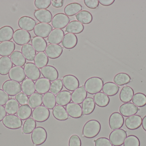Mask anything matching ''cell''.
I'll return each mask as SVG.
<instances>
[{"mask_svg": "<svg viewBox=\"0 0 146 146\" xmlns=\"http://www.w3.org/2000/svg\"><path fill=\"white\" fill-rule=\"evenodd\" d=\"M101 129V124L98 121L96 120H89L83 127L82 134L86 138L92 139L99 134Z\"/></svg>", "mask_w": 146, "mask_h": 146, "instance_id": "obj_1", "label": "cell"}, {"mask_svg": "<svg viewBox=\"0 0 146 146\" xmlns=\"http://www.w3.org/2000/svg\"><path fill=\"white\" fill-rule=\"evenodd\" d=\"M104 85V81L101 78L92 77L86 81L84 87L88 93L94 95L101 92Z\"/></svg>", "mask_w": 146, "mask_h": 146, "instance_id": "obj_2", "label": "cell"}, {"mask_svg": "<svg viewBox=\"0 0 146 146\" xmlns=\"http://www.w3.org/2000/svg\"><path fill=\"white\" fill-rule=\"evenodd\" d=\"M48 134L46 129L42 127H36L32 133L31 140L35 146H39L46 141Z\"/></svg>", "mask_w": 146, "mask_h": 146, "instance_id": "obj_3", "label": "cell"}, {"mask_svg": "<svg viewBox=\"0 0 146 146\" xmlns=\"http://www.w3.org/2000/svg\"><path fill=\"white\" fill-rule=\"evenodd\" d=\"M3 90L9 96H16L22 91L21 85L19 82L8 80L6 81L2 85Z\"/></svg>", "mask_w": 146, "mask_h": 146, "instance_id": "obj_4", "label": "cell"}, {"mask_svg": "<svg viewBox=\"0 0 146 146\" xmlns=\"http://www.w3.org/2000/svg\"><path fill=\"white\" fill-rule=\"evenodd\" d=\"M127 137L126 131L119 129L114 130L111 133L109 136V139L112 145L121 146L123 145Z\"/></svg>", "mask_w": 146, "mask_h": 146, "instance_id": "obj_5", "label": "cell"}, {"mask_svg": "<svg viewBox=\"0 0 146 146\" xmlns=\"http://www.w3.org/2000/svg\"><path fill=\"white\" fill-rule=\"evenodd\" d=\"M50 116V111L44 105H41L33 110L32 114L33 118L36 122H44L47 121Z\"/></svg>", "mask_w": 146, "mask_h": 146, "instance_id": "obj_6", "label": "cell"}, {"mask_svg": "<svg viewBox=\"0 0 146 146\" xmlns=\"http://www.w3.org/2000/svg\"><path fill=\"white\" fill-rule=\"evenodd\" d=\"M14 42L19 45L28 44L31 40V36L29 32L19 29L15 31L13 36Z\"/></svg>", "mask_w": 146, "mask_h": 146, "instance_id": "obj_7", "label": "cell"}, {"mask_svg": "<svg viewBox=\"0 0 146 146\" xmlns=\"http://www.w3.org/2000/svg\"><path fill=\"white\" fill-rule=\"evenodd\" d=\"M3 125L10 129H17L21 128L23 125L22 120L15 115H9L4 117L2 121Z\"/></svg>", "mask_w": 146, "mask_h": 146, "instance_id": "obj_8", "label": "cell"}, {"mask_svg": "<svg viewBox=\"0 0 146 146\" xmlns=\"http://www.w3.org/2000/svg\"><path fill=\"white\" fill-rule=\"evenodd\" d=\"M24 69L26 76L33 81L37 80L41 76V72L39 68L33 63H27L24 66Z\"/></svg>", "mask_w": 146, "mask_h": 146, "instance_id": "obj_9", "label": "cell"}, {"mask_svg": "<svg viewBox=\"0 0 146 146\" xmlns=\"http://www.w3.org/2000/svg\"><path fill=\"white\" fill-rule=\"evenodd\" d=\"M70 21V18L65 14L59 13L53 17L51 24L53 27L55 29H63L66 27Z\"/></svg>", "mask_w": 146, "mask_h": 146, "instance_id": "obj_10", "label": "cell"}, {"mask_svg": "<svg viewBox=\"0 0 146 146\" xmlns=\"http://www.w3.org/2000/svg\"><path fill=\"white\" fill-rule=\"evenodd\" d=\"M53 30V27L50 24L38 23L36 24L34 30V34L37 37L46 38Z\"/></svg>", "mask_w": 146, "mask_h": 146, "instance_id": "obj_11", "label": "cell"}, {"mask_svg": "<svg viewBox=\"0 0 146 146\" xmlns=\"http://www.w3.org/2000/svg\"><path fill=\"white\" fill-rule=\"evenodd\" d=\"M63 85L66 89L70 91H74L80 86L78 79L72 75H67L62 78Z\"/></svg>", "mask_w": 146, "mask_h": 146, "instance_id": "obj_12", "label": "cell"}, {"mask_svg": "<svg viewBox=\"0 0 146 146\" xmlns=\"http://www.w3.org/2000/svg\"><path fill=\"white\" fill-rule=\"evenodd\" d=\"M9 77L11 80L20 83L25 79L26 76L23 67L14 66L9 71Z\"/></svg>", "mask_w": 146, "mask_h": 146, "instance_id": "obj_13", "label": "cell"}, {"mask_svg": "<svg viewBox=\"0 0 146 146\" xmlns=\"http://www.w3.org/2000/svg\"><path fill=\"white\" fill-rule=\"evenodd\" d=\"M124 122V118L119 112H114L111 114L109 118V126L112 130L121 128L123 126Z\"/></svg>", "mask_w": 146, "mask_h": 146, "instance_id": "obj_14", "label": "cell"}, {"mask_svg": "<svg viewBox=\"0 0 146 146\" xmlns=\"http://www.w3.org/2000/svg\"><path fill=\"white\" fill-rule=\"evenodd\" d=\"M36 25V21L31 17L23 16L18 21V25L22 30L27 31H31L34 30Z\"/></svg>", "mask_w": 146, "mask_h": 146, "instance_id": "obj_15", "label": "cell"}, {"mask_svg": "<svg viewBox=\"0 0 146 146\" xmlns=\"http://www.w3.org/2000/svg\"><path fill=\"white\" fill-rule=\"evenodd\" d=\"M40 72L44 78L50 81L53 82L59 78L58 70L55 67L50 65H47L41 69Z\"/></svg>", "mask_w": 146, "mask_h": 146, "instance_id": "obj_16", "label": "cell"}, {"mask_svg": "<svg viewBox=\"0 0 146 146\" xmlns=\"http://www.w3.org/2000/svg\"><path fill=\"white\" fill-rule=\"evenodd\" d=\"M35 18L41 23H50L52 21L53 15L51 12L47 9H37L34 13Z\"/></svg>", "mask_w": 146, "mask_h": 146, "instance_id": "obj_17", "label": "cell"}, {"mask_svg": "<svg viewBox=\"0 0 146 146\" xmlns=\"http://www.w3.org/2000/svg\"><path fill=\"white\" fill-rule=\"evenodd\" d=\"M45 54L51 59L59 58L63 52V48L60 45L49 44L45 49Z\"/></svg>", "mask_w": 146, "mask_h": 146, "instance_id": "obj_18", "label": "cell"}, {"mask_svg": "<svg viewBox=\"0 0 146 146\" xmlns=\"http://www.w3.org/2000/svg\"><path fill=\"white\" fill-rule=\"evenodd\" d=\"M142 118L139 115L129 117L125 121L126 127L129 130H134L140 127L142 125Z\"/></svg>", "mask_w": 146, "mask_h": 146, "instance_id": "obj_19", "label": "cell"}, {"mask_svg": "<svg viewBox=\"0 0 146 146\" xmlns=\"http://www.w3.org/2000/svg\"><path fill=\"white\" fill-rule=\"evenodd\" d=\"M139 109L135 105L131 103H125L121 105L119 111L122 115L129 117L137 114Z\"/></svg>", "mask_w": 146, "mask_h": 146, "instance_id": "obj_20", "label": "cell"}, {"mask_svg": "<svg viewBox=\"0 0 146 146\" xmlns=\"http://www.w3.org/2000/svg\"><path fill=\"white\" fill-rule=\"evenodd\" d=\"M87 92L83 86L80 87L72 93V100L73 103L81 104L87 97Z\"/></svg>", "mask_w": 146, "mask_h": 146, "instance_id": "obj_21", "label": "cell"}, {"mask_svg": "<svg viewBox=\"0 0 146 146\" xmlns=\"http://www.w3.org/2000/svg\"><path fill=\"white\" fill-rule=\"evenodd\" d=\"M50 81L44 78H39L35 83L36 91L41 94H44L50 90Z\"/></svg>", "mask_w": 146, "mask_h": 146, "instance_id": "obj_22", "label": "cell"}, {"mask_svg": "<svg viewBox=\"0 0 146 146\" xmlns=\"http://www.w3.org/2000/svg\"><path fill=\"white\" fill-rule=\"evenodd\" d=\"M64 35L65 33L62 29H53L48 37L47 40L50 44L59 45L62 41Z\"/></svg>", "mask_w": 146, "mask_h": 146, "instance_id": "obj_23", "label": "cell"}, {"mask_svg": "<svg viewBox=\"0 0 146 146\" xmlns=\"http://www.w3.org/2000/svg\"><path fill=\"white\" fill-rule=\"evenodd\" d=\"M78 43V38L75 34L67 33L64 35L62 45L65 49H72L76 47Z\"/></svg>", "mask_w": 146, "mask_h": 146, "instance_id": "obj_24", "label": "cell"}, {"mask_svg": "<svg viewBox=\"0 0 146 146\" xmlns=\"http://www.w3.org/2000/svg\"><path fill=\"white\" fill-rule=\"evenodd\" d=\"M66 109L68 115L73 118H80L82 116L81 106L78 104L69 103L66 106Z\"/></svg>", "mask_w": 146, "mask_h": 146, "instance_id": "obj_25", "label": "cell"}, {"mask_svg": "<svg viewBox=\"0 0 146 146\" xmlns=\"http://www.w3.org/2000/svg\"><path fill=\"white\" fill-rule=\"evenodd\" d=\"M15 44L12 41H6L0 43V56L8 57L14 51Z\"/></svg>", "mask_w": 146, "mask_h": 146, "instance_id": "obj_26", "label": "cell"}, {"mask_svg": "<svg viewBox=\"0 0 146 146\" xmlns=\"http://www.w3.org/2000/svg\"><path fill=\"white\" fill-rule=\"evenodd\" d=\"M13 63L10 57H2L0 58V75H6L13 68Z\"/></svg>", "mask_w": 146, "mask_h": 146, "instance_id": "obj_27", "label": "cell"}, {"mask_svg": "<svg viewBox=\"0 0 146 146\" xmlns=\"http://www.w3.org/2000/svg\"><path fill=\"white\" fill-rule=\"evenodd\" d=\"M31 44L33 48L36 52H44L48 46L47 41L42 38L34 37L31 39Z\"/></svg>", "mask_w": 146, "mask_h": 146, "instance_id": "obj_28", "label": "cell"}, {"mask_svg": "<svg viewBox=\"0 0 146 146\" xmlns=\"http://www.w3.org/2000/svg\"><path fill=\"white\" fill-rule=\"evenodd\" d=\"M72 93L68 91H63L59 93L56 96V103L60 106H66L72 100Z\"/></svg>", "mask_w": 146, "mask_h": 146, "instance_id": "obj_29", "label": "cell"}, {"mask_svg": "<svg viewBox=\"0 0 146 146\" xmlns=\"http://www.w3.org/2000/svg\"><path fill=\"white\" fill-rule=\"evenodd\" d=\"M95 103L94 99L91 97L86 98L82 105L83 115H88L92 114L95 109Z\"/></svg>", "mask_w": 146, "mask_h": 146, "instance_id": "obj_30", "label": "cell"}, {"mask_svg": "<svg viewBox=\"0 0 146 146\" xmlns=\"http://www.w3.org/2000/svg\"><path fill=\"white\" fill-rule=\"evenodd\" d=\"M52 113L54 117L58 121H66L69 118V115L64 106L56 105L53 109Z\"/></svg>", "mask_w": 146, "mask_h": 146, "instance_id": "obj_31", "label": "cell"}, {"mask_svg": "<svg viewBox=\"0 0 146 146\" xmlns=\"http://www.w3.org/2000/svg\"><path fill=\"white\" fill-rule=\"evenodd\" d=\"M134 95V91L132 87L125 86L122 88L120 92L119 98L123 103H129L132 100Z\"/></svg>", "mask_w": 146, "mask_h": 146, "instance_id": "obj_32", "label": "cell"}, {"mask_svg": "<svg viewBox=\"0 0 146 146\" xmlns=\"http://www.w3.org/2000/svg\"><path fill=\"white\" fill-rule=\"evenodd\" d=\"M84 30L83 24L77 21H72L70 22L66 28V32L68 33L73 34H80L82 33Z\"/></svg>", "mask_w": 146, "mask_h": 146, "instance_id": "obj_33", "label": "cell"}, {"mask_svg": "<svg viewBox=\"0 0 146 146\" xmlns=\"http://www.w3.org/2000/svg\"><path fill=\"white\" fill-rule=\"evenodd\" d=\"M21 53L27 61H32L35 59L36 52L31 44H27L21 47Z\"/></svg>", "mask_w": 146, "mask_h": 146, "instance_id": "obj_34", "label": "cell"}, {"mask_svg": "<svg viewBox=\"0 0 146 146\" xmlns=\"http://www.w3.org/2000/svg\"><path fill=\"white\" fill-rule=\"evenodd\" d=\"M14 30L9 26H4L0 28V42L10 41L13 36Z\"/></svg>", "mask_w": 146, "mask_h": 146, "instance_id": "obj_35", "label": "cell"}, {"mask_svg": "<svg viewBox=\"0 0 146 146\" xmlns=\"http://www.w3.org/2000/svg\"><path fill=\"white\" fill-rule=\"evenodd\" d=\"M94 100L95 104L101 108L106 107L110 103V98L109 96L101 92L94 95Z\"/></svg>", "mask_w": 146, "mask_h": 146, "instance_id": "obj_36", "label": "cell"}, {"mask_svg": "<svg viewBox=\"0 0 146 146\" xmlns=\"http://www.w3.org/2000/svg\"><path fill=\"white\" fill-rule=\"evenodd\" d=\"M120 87L115 83L107 82L103 85L102 91L104 93L109 97H112L116 95L119 92Z\"/></svg>", "mask_w": 146, "mask_h": 146, "instance_id": "obj_37", "label": "cell"}, {"mask_svg": "<svg viewBox=\"0 0 146 146\" xmlns=\"http://www.w3.org/2000/svg\"><path fill=\"white\" fill-rule=\"evenodd\" d=\"M43 104L48 109L52 110L56 105V97L52 93L48 92L43 96Z\"/></svg>", "mask_w": 146, "mask_h": 146, "instance_id": "obj_38", "label": "cell"}, {"mask_svg": "<svg viewBox=\"0 0 146 146\" xmlns=\"http://www.w3.org/2000/svg\"><path fill=\"white\" fill-rule=\"evenodd\" d=\"M21 88L23 93L27 96H31L36 91L35 83L29 79H25L22 82Z\"/></svg>", "mask_w": 146, "mask_h": 146, "instance_id": "obj_39", "label": "cell"}, {"mask_svg": "<svg viewBox=\"0 0 146 146\" xmlns=\"http://www.w3.org/2000/svg\"><path fill=\"white\" fill-rule=\"evenodd\" d=\"M10 59L15 66L22 67L26 63V59L22 53L19 51H14L10 55Z\"/></svg>", "mask_w": 146, "mask_h": 146, "instance_id": "obj_40", "label": "cell"}, {"mask_svg": "<svg viewBox=\"0 0 146 146\" xmlns=\"http://www.w3.org/2000/svg\"><path fill=\"white\" fill-rule=\"evenodd\" d=\"M82 7L78 3H72L67 5L64 8V13L68 16H73L76 15L82 11Z\"/></svg>", "mask_w": 146, "mask_h": 146, "instance_id": "obj_41", "label": "cell"}, {"mask_svg": "<svg viewBox=\"0 0 146 146\" xmlns=\"http://www.w3.org/2000/svg\"><path fill=\"white\" fill-rule=\"evenodd\" d=\"M75 17L79 22L84 25L90 24L93 19L92 14L87 10H82L76 15Z\"/></svg>", "mask_w": 146, "mask_h": 146, "instance_id": "obj_42", "label": "cell"}, {"mask_svg": "<svg viewBox=\"0 0 146 146\" xmlns=\"http://www.w3.org/2000/svg\"><path fill=\"white\" fill-rule=\"evenodd\" d=\"M43 96L38 93H34L30 96L28 99V105L31 109H35L42 104Z\"/></svg>", "mask_w": 146, "mask_h": 146, "instance_id": "obj_43", "label": "cell"}, {"mask_svg": "<svg viewBox=\"0 0 146 146\" xmlns=\"http://www.w3.org/2000/svg\"><path fill=\"white\" fill-rule=\"evenodd\" d=\"M32 114V110L28 105H22L18 109L17 116L22 121H25L30 118Z\"/></svg>", "mask_w": 146, "mask_h": 146, "instance_id": "obj_44", "label": "cell"}, {"mask_svg": "<svg viewBox=\"0 0 146 146\" xmlns=\"http://www.w3.org/2000/svg\"><path fill=\"white\" fill-rule=\"evenodd\" d=\"M34 62V64L38 68L42 69L48 65V57L44 52H39L36 54Z\"/></svg>", "mask_w": 146, "mask_h": 146, "instance_id": "obj_45", "label": "cell"}, {"mask_svg": "<svg viewBox=\"0 0 146 146\" xmlns=\"http://www.w3.org/2000/svg\"><path fill=\"white\" fill-rule=\"evenodd\" d=\"M113 81L116 85L121 86L128 84L132 81V80L131 77L127 74L121 73L115 75Z\"/></svg>", "mask_w": 146, "mask_h": 146, "instance_id": "obj_46", "label": "cell"}, {"mask_svg": "<svg viewBox=\"0 0 146 146\" xmlns=\"http://www.w3.org/2000/svg\"><path fill=\"white\" fill-rule=\"evenodd\" d=\"M19 104L15 99H10L5 105L6 112L9 115L16 114L19 108Z\"/></svg>", "mask_w": 146, "mask_h": 146, "instance_id": "obj_47", "label": "cell"}, {"mask_svg": "<svg viewBox=\"0 0 146 146\" xmlns=\"http://www.w3.org/2000/svg\"><path fill=\"white\" fill-rule=\"evenodd\" d=\"M36 127V123L32 118H29L25 121L22 128L23 133L25 134L32 133Z\"/></svg>", "mask_w": 146, "mask_h": 146, "instance_id": "obj_48", "label": "cell"}, {"mask_svg": "<svg viewBox=\"0 0 146 146\" xmlns=\"http://www.w3.org/2000/svg\"><path fill=\"white\" fill-rule=\"evenodd\" d=\"M132 102L137 107H144L146 105V96L141 93H135L132 99Z\"/></svg>", "mask_w": 146, "mask_h": 146, "instance_id": "obj_49", "label": "cell"}, {"mask_svg": "<svg viewBox=\"0 0 146 146\" xmlns=\"http://www.w3.org/2000/svg\"><path fill=\"white\" fill-rule=\"evenodd\" d=\"M63 84L61 79H57L51 83L50 91L54 95H56L61 91L63 89Z\"/></svg>", "mask_w": 146, "mask_h": 146, "instance_id": "obj_50", "label": "cell"}, {"mask_svg": "<svg viewBox=\"0 0 146 146\" xmlns=\"http://www.w3.org/2000/svg\"><path fill=\"white\" fill-rule=\"evenodd\" d=\"M123 146H140V141L137 136L130 135L125 139Z\"/></svg>", "mask_w": 146, "mask_h": 146, "instance_id": "obj_51", "label": "cell"}, {"mask_svg": "<svg viewBox=\"0 0 146 146\" xmlns=\"http://www.w3.org/2000/svg\"><path fill=\"white\" fill-rule=\"evenodd\" d=\"M51 3L50 0H36L34 1L35 7L39 9H46L50 6Z\"/></svg>", "mask_w": 146, "mask_h": 146, "instance_id": "obj_52", "label": "cell"}, {"mask_svg": "<svg viewBox=\"0 0 146 146\" xmlns=\"http://www.w3.org/2000/svg\"><path fill=\"white\" fill-rule=\"evenodd\" d=\"M15 100L21 105L27 104L29 99L28 96L22 92L18 93L15 96Z\"/></svg>", "mask_w": 146, "mask_h": 146, "instance_id": "obj_53", "label": "cell"}, {"mask_svg": "<svg viewBox=\"0 0 146 146\" xmlns=\"http://www.w3.org/2000/svg\"><path fill=\"white\" fill-rule=\"evenodd\" d=\"M95 146H113L107 138L101 137L94 141Z\"/></svg>", "mask_w": 146, "mask_h": 146, "instance_id": "obj_54", "label": "cell"}, {"mask_svg": "<svg viewBox=\"0 0 146 146\" xmlns=\"http://www.w3.org/2000/svg\"><path fill=\"white\" fill-rule=\"evenodd\" d=\"M81 140L79 136L73 135L69 140L68 146H81Z\"/></svg>", "mask_w": 146, "mask_h": 146, "instance_id": "obj_55", "label": "cell"}, {"mask_svg": "<svg viewBox=\"0 0 146 146\" xmlns=\"http://www.w3.org/2000/svg\"><path fill=\"white\" fill-rule=\"evenodd\" d=\"M84 4L88 8L95 9L99 6V2L98 0H84Z\"/></svg>", "mask_w": 146, "mask_h": 146, "instance_id": "obj_56", "label": "cell"}, {"mask_svg": "<svg viewBox=\"0 0 146 146\" xmlns=\"http://www.w3.org/2000/svg\"><path fill=\"white\" fill-rule=\"evenodd\" d=\"M9 99V96L3 90L0 89V105H5Z\"/></svg>", "mask_w": 146, "mask_h": 146, "instance_id": "obj_57", "label": "cell"}, {"mask_svg": "<svg viewBox=\"0 0 146 146\" xmlns=\"http://www.w3.org/2000/svg\"><path fill=\"white\" fill-rule=\"evenodd\" d=\"M65 1L64 0H52L51 4L52 6L56 8H60L62 7L64 4Z\"/></svg>", "mask_w": 146, "mask_h": 146, "instance_id": "obj_58", "label": "cell"}, {"mask_svg": "<svg viewBox=\"0 0 146 146\" xmlns=\"http://www.w3.org/2000/svg\"><path fill=\"white\" fill-rule=\"evenodd\" d=\"M7 113L5 107L0 105V122L3 121L4 117L7 116Z\"/></svg>", "mask_w": 146, "mask_h": 146, "instance_id": "obj_59", "label": "cell"}, {"mask_svg": "<svg viewBox=\"0 0 146 146\" xmlns=\"http://www.w3.org/2000/svg\"><path fill=\"white\" fill-rule=\"evenodd\" d=\"M115 2V0H100L99 2L104 6H110L112 5Z\"/></svg>", "mask_w": 146, "mask_h": 146, "instance_id": "obj_60", "label": "cell"}, {"mask_svg": "<svg viewBox=\"0 0 146 146\" xmlns=\"http://www.w3.org/2000/svg\"><path fill=\"white\" fill-rule=\"evenodd\" d=\"M142 126L143 129L146 132V115L144 117L142 120Z\"/></svg>", "mask_w": 146, "mask_h": 146, "instance_id": "obj_61", "label": "cell"}]
</instances>
